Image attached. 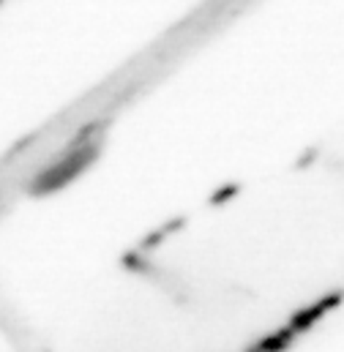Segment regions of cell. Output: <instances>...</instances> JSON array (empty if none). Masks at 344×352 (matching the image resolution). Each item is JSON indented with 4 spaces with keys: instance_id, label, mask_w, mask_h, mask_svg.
Returning a JSON list of instances; mask_svg holds the SVG:
<instances>
[{
    "instance_id": "6da1fadb",
    "label": "cell",
    "mask_w": 344,
    "mask_h": 352,
    "mask_svg": "<svg viewBox=\"0 0 344 352\" xmlns=\"http://www.w3.org/2000/svg\"><path fill=\"white\" fill-rule=\"evenodd\" d=\"M87 156H90V153H77V156H74V159H69V162H66L63 167H58V170L47 173V175H44V180H41V183H39L36 188H55L58 183H66L69 177L74 175V173H77V170H80V167L85 164Z\"/></svg>"
}]
</instances>
